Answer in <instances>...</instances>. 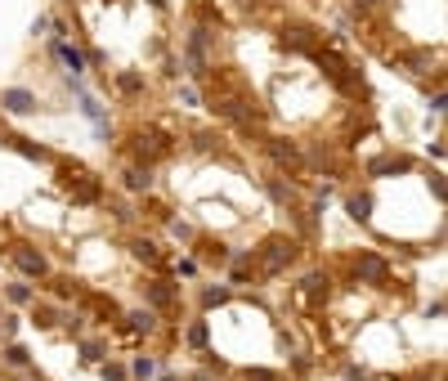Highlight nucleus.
I'll return each instance as SVG.
<instances>
[{"mask_svg": "<svg viewBox=\"0 0 448 381\" xmlns=\"http://www.w3.org/2000/svg\"><path fill=\"white\" fill-rule=\"evenodd\" d=\"M296 261V242H287V238H278V242H269V247H264V274H278V269L283 265H292Z\"/></svg>", "mask_w": 448, "mask_h": 381, "instance_id": "nucleus-1", "label": "nucleus"}, {"mask_svg": "<svg viewBox=\"0 0 448 381\" xmlns=\"http://www.w3.org/2000/svg\"><path fill=\"white\" fill-rule=\"evenodd\" d=\"M135 149H139V157H148V162H153V157H166V153H171V139H166L162 130H143L139 139H135Z\"/></svg>", "mask_w": 448, "mask_h": 381, "instance_id": "nucleus-2", "label": "nucleus"}, {"mask_svg": "<svg viewBox=\"0 0 448 381\" xmlns=\"http://www.w3.org/2000/svg\"><path fill=\"white\" fill-rule=\"evenodd\" d=\"M14 261H18L23 274H36V278H45V274H50V261H45L41 251H32V247H18V251H14Z\"/></svg>", "mask_w": 448, "mask_h": 381, "instance_id": "nucleus-3", "label": "nucleus"}, {"mask_svg": "<svg viewBox=\"0 0 448 381\" xmlns=\"http://www.w3.org/2000/svg\"><path fill=\"white\" fill-rule=\"evenodd\" d=\"M68 193H72L77 202H99V193H103V189H99V184H94L90 175H77V180L68 184Z\"/></svg>", "mask_w": 448, "mask_h": 381, "instance_id": "nucleus-4", "label": "nucleus"}, {"mask_svg": "<svg viewBox=\"0 0 448 381\" xmlns=\"http://www.w3.org/2000/svg\"><path fill=\"white\" fill-rule=\"evenodd\" d=\"M0 104H5L9 113H32V108H36V94H32V90H5V94H0Z\"/></svg>", "mask_w": 448, "mask_h": 381, "instance_id": "nucleus-5", "label": "nucleus"}, {"mask_svg": "<svg viewBox=\"0 0 448 381\" xmlns=\"http://www.w3.org/2000/svg\"><path fill=\"white\" fill-rule=\"evenodd\" d=\"M359 274L372 278V282H381V278H385V261H381V256H372V251H363V256H359Z\"/></svg>", "mask_w": 448, "mask_h": 381, "instance_id": "nucleus-6", "label": "nucleus"}, {"mask_svg": "<svg viewBox=\"0 0 448 381\" xmlns=\"http://www.w3.org/2000/svg\"><path fill=\"white\" fill-rule=\"evenodd\" d=\"M126 189H130V193H148V189H153V170H148V166H143V170L130 166V170H126Z\"/></svg>", "mask_w": 448, "mask_h": 381, "instance_id": "nucleus-7", "label": "nucleus"}, {"mask_svg": "<svg viewBox=\"0 0 448 381\" xmlns=\"http://www.w3.org/2000/svg\"><path fill=\"white\" fill-rule=\"evenodd\" d=\"M58 58H63V63H68L72 72H86V58L72 50V45H63V41H58Z\"/></svg>", "mask_w": 448, "mask_h": 381, "instance_id": "nucleus-8", "label": "nucleus"}, {"mask_svg": "<svg viewBox=\"0 0 448 381\" xmlns=\"http://www.w3.org/2000/svg\"><path fill=\"white\" fill-rule=\"evenodd\" d=\"M130 327L153 332V327H157V314H153V310H135V314H130Z\"/></svg>", "mask_w": 448, "mask_h": 381, "instance_id": "nucleus-9", "label": "nucleus"}, {"mask_svg": "<svg viewBox=\"0 0 448 381\" xmlns=\"http://www.w3.org/2000/svg\"><path fill=\"white\" fill-rule=\"evenodd\" d=\"M368 211H372V198H368V193L350 198V216H354V220H368Z\"/></svg>", "mask_w": 448, "mask_h": 381, "instance_id": "nucleus-10", "label": "nucleus"}, {"mask_svg": "<svg viewBox=\"0 0 448 381\" xmlns=\"http://www.w3.org/2000/svg\"><path fill=\"white\" fill-rule=\"evenodd\" d=\"M135 256L148 265H162V251H157V242H135Z\"/></svg>", "mask_w": 448, "mask_h": 381, "instance_id": "nucleus-11", "label": "nucleus"}, {"mask_svg": "<svg viewBox=\"0 0 448 381\" xmlns=\"http://www.w3.org/2000/svg\"><path fill=\"white\" fill-rule=\"evenodd\" d=\"M5 296L14 301V305H27V301H32V287H27V282H9V292H5Z\"/></svg>", "mask_w": 448, "mask_h": 381, "instance_id": "nucleus-12", "label": "nucleus"}, {"mask_svg": "<svg viewBox=\"0 0 448 381\" xmlns=\"http://www.w3.org/2000/svg\"><path fill=\"white\" fill-rule=\"evenodd\" d=\"M130 373H135L139 381H153L157 377V363L153 359H135V363H130Z\"/></svg>", "mask_w": 448, "mask_h": 381, "instance_id": "nucleus-13", "label": "nucleus"}, {"mask_svg": "<svg viewBox=\"0 0 448 381\" xmlns=\"http://www.w3.org/2000/svg\"><path fill=\"white\" fill-rule=\"evenodd\" d=\"M207 341H211L207 323H193V327H188V346H198V350H202V346H207Z\"/></svg>", "mask_w": 448, "mask_h": 381, "instance_id": "nucleus-14", "label": "nucleus"}, {"mask_svg": "<svg viewBox=\"0 0 448 381\" xmlns=\"http://www.w3.org/2000/svg\"><path fill=\"white\" fill-rule=\"evenodd\" d=\"M148 296H153V305H171V301H175L166 282H153V287H148Z\"/></svg>", "mask_w": 448, "mask_h": 381, "instance_id": "nucleus-15", "label": "nucleus"}, {"mask_svg": "<svg viewBox=\"0 0 448 381\" xmlns=\"http://www.w3.org/2000/svg\"><path fill=\"white\" fill-rule=\"evenodd\" d=\"M224 301H229L224 287H207V292H202V305H207V310H211V305H224Z\"/></svg>", "mask_w": 448, "mask_h": 381, "instance_id": "nucleus-16", "label": "nucleus"}, {"mask_svg": "<svg viewBox=\"0 0 448 381\" xmlns=\"http://www.w3.org/2000/svg\"><path fill=\"white\" fill-rule=\"evenodd\" d=\"M5 363H9V368H27V350H23V346H9V350H5Z\"/></svg>", "mask_w": 448, "mask_h": 381, "instance_id": "nucleus-17", "label": "nucleus"}, {"mask_svg": "<svg viewBox=\"0 0 448 381\" xmlns=\"http://www.w3.org/2000/svg\"><path fill=\"white\" fill-rule=\"evenodd\" d=\"M103 381H126V368H117V363H103Z\"/></svg>", "mask_w": 448, "mask_h": 381, "instance_id": "nucleus-18", "label": "nucleus"}, {"mask_svg": "<svg viewBox=\"0 0 448 381\" xmlns=\"http://www.w3.org/2000/svg\"><path fill=\"white\" fill-rule=\"evenodd\" d=\"M81 350H86V359H99V354H103V346H99V341H86Z\"/></svg>", "mask_w": 448, "mask_h": 381, "instance_id": "nucleus-19", "label": "nucleus"}, {"mask_svg": "<svg viewBox=\"0 0 448 381\" xmlns=\"http://www.w3.org/2000/svg\"><path fill=\"white\" fill-rule=\"evenodd\" d=\"M363 5H377V0H363Z\"/></svg>", "mask_w": 448, "mask_h": 381, "instance_id": "nucleus-20", "label": "nucleus"}]
</instances>
